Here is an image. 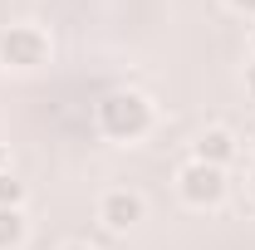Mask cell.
I'll return each mask as SVG.
<instances>
[{
    "mask_svg": "<svg viewBox=\"0 0 255 250\" xmlns=\"http://www.w3.org/2000/svg\"><path fill=\"white\" fill-rule=\"evenodd\" d=\"M98 216H103V226H113V231H128V226L142 221V196H132V191H108L103 206H98Z\"/></svg>",
    "mask_w": 255,
    "mask_h": 250,
    "instance_id": "277c9868",
    "label": "cell"
},
{
    "mask_svg": "<svg viewBox=\"0 0 255 250\" xmlns=\"http://www.w3.org/2000/svg\"><path fill=\"white\" fill-rule=\"evenodd\" d=\"M0 172H5V147H0Z\"/></svg>",
    "mask_w": 255,
    "mask_h": 250,
    "instance_id": "30bf717a",
    "label": "cell"
},
{
    "mask_svg": "<svg viewBox=\"0 0 255 250\" xmlns=\"http://www.w3.org/2000/svg\"><path fill=\"white\" fill-rule=\"evenodd\" d=\"M25 241V216L20 206H0V250H15Z\"/></svg>",
    "mask_w": 255,
    "mask_h": 250,
    "instance_id": "8992f818",
    "label": "cell"
},
{
    "mask_svg": "<svg viewBox=\"0 0 255 250\" xmlns=\"http://www.w3.org/2000/svg\"><path fill=\"white\" fill-rule=\"evenodd\" d=\"M177 191L187 206H216L226 196V172L221 167H206V162H187L177 172Z\"/></svg>",
    "mask_w": 255,
    "mask_h": 250,
    "instance_id": "3957f363",
    "label": "cell"
},
{
    "mask_svg": "<svg viewBox=\"0 0 255 250\" xmlns=\"http://www.w3.org/2000/svg\"><path fill=\"white\" fill-rule=\"evenodd\" d=\"M251 191H255V177H251Z\"/></svg>",
    "mask_w": 255,
    "mask_h": 250,
    "instance_id": "7c38bea8",
    "label": "cell"
},
{
    "mask_svg": "<svg viewBox=\"0 0 255 250\" xmlns=\"http://www.w3.org/2000/svg\"><path fill=\"white\" fill-rule=\"evenodd\" d=\"M44 59H49V39L34 25H10L0 34V64H10V69H39Z\"/></svg>",
    "mask_w": 255,
    "mask_h": 250,
    "instance_id": "7a4b0ae2",
    "label": "cell"
},
{
    "mask_svg": "<svg viewBox=\"0 0 255 250\" xmlns=\"http://www.w3.org/2000/svg\"><path fill=\"white\" fill-rule=\"evenodd\" d=\"M231 5H236L241 15H255V0H231Z\"/></svg>",
    "mask_w": 255,
    "mask_h": 250,
    "instance_id": "ba28073f",
    "label": "cell"
},
{
    "mask_svg": "<svg viewBox=\"0 0 255 250\" xmlns=\"http://www.w3.org/2000/svg\"><path fill=\"white\" fill-rule=\"evenodd\" d=\"M98 127L113 142H132V137H142L152 127V103L142 94H108L98 103Z\"/></svg>",
    "mask_w": 255,
    "mask_h": 250,
    "instance_id": "6da1fadb",
    "label": "cell"
},
{
    "mask_svg": "<svg viewBox=\"0 0 255 250\" xmlns=\"http://www.w3.org/2000/svg\"><path fill=\"white\" fill-rule=\"evenodd\" d=\"M64 250H89V246H64Z\"/></svg>",
    "mask_w": 255,
    "mask_h": 250,
    "instance_id": "8fae6325",
    "label": "cell"
},
{
    "mask_svg": "<svg viewBox=\"0 0 255 250\" xmlns=\"http://www.w3.org/2000/svg\"><path fill=\"white\" fill-rule=\"evenodd\" d=\"M25 201V182H15L10 172H0V206H20Z\"/></svg>",
    "mask_w": 255,
    "mask_h": 250,
    "instance_id": "52a82bcc",
    "label": "cell"
},
{
    "mask_svg": "<svg viewBox=\"0 0 255 250\" xmlns=\"http://www.w3.org/2000/svg\"><path fill=\"white\" fill-rule=\"evenodd\" d=\"M231 157H236V137H231L226 127H211V132L196 137V162H206V167H226Z\"/></svg>",
    "mask_w": 255,
    "mask_h": 250,
    "instance_id": "5b68a950",
    "label": "cell"
},
{
    "mask_svg": "<svg viewBox=\"0 0 255 250\" xmlns=\"http://www.w3.org/2000/svg\"><path fill=\"white\" fill-rule=\"evenodd\" d=\"M246 89H251V98H255V64H246Z\"/></svg>",
    "mask_w": 255,
    "mask_h": 250,
    "instance_id": "9c48e42d",
    "label": "cell"
}]
</instances>
